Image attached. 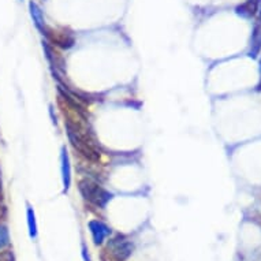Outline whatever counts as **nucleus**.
<instances>
[{
	"instance_id": "obj_8",
	"label": "nucleus",
	"mask_w": 261,
	"mask_h": 261,
	"mask_svg": "<svg viewBox=\"0 0 261 261\" xmlns=\"http://www.w3.org/2000/svg\"><path fill=\"white\" fill-rule=\"evenodd\" d=\"M257 7H258V0H246L244 5L237 9V13L245 18H250L256 14Z\"/></svg>"
},
{
	"instance_id": "obj_5",
	"label": "nucleus",
	"mask_w": 261,
	"mask_h": 261,
	"mask_svg": "<svg viewBox=\"0 0 261 261\" xmlns=\"http://www.w3.org/2000/svg\"><path fill=\"white\" fill-rule=\"evenodd\" d=\"M58 93H59L60 99L64 100V101L67 103V106H69L70 108H73V111L77 112V115L80 116L81 119H84L85 122H88L89 116H88V112H86L85 108L82 107L81 101H78V100L74 97L73 94L70 93L69 90H66L64 88H62L60 85H58Z\"/></svg>"
},
{
	"instance_id": "obj_3",
	"label": "nucleus",
	"mask_w": 261,
	"mask_h": 261,
	"mask_svg": "<svg viewBox=\"0 0 261 261\" xmlns=\"http://www.w3.org/2000/svg\"><path fill=\"white\" fill-rule=\"evenodd\" d=\"M133 244L124 238L123 236H116L115 238L108 241L106 252L111 257L112 261H126L133 253Z\"/></svg>"
},
{
	"instance_id": "obj_11",
	"label": "nucleus",
	"mask_w": 261,
	"mask_h": 261,
	"mask_svg": "<svg viewBox=\"0 0 261 261\" xmlns=\"http://www.w3.org/2000/svg\"><path fill=\"white\" fill-rule=\"evenodd\" d=\"M10 244L9 230L6 226H0V250L5 249Z\"/></svg>"
},
{
	"instance_id": "obj_1",
	"label": "nucleus",
	"mask_w": 261,
	"mask_h": 261,
	"mask_svg": "<svg viewBox=\"0 0 261 261\" xmlns=\"http://www.w3.org/2000/svg\"><path fill=\"white\" fill-rule=\"evenodd\" d=\"M64 127H66V133H67L70 144L73 145L74 149L78 150V153H81L89 162H100L99 150L96 149L93 142H90V140L88 138V134L82 133L81 126H78L77 123L67 119L64 120Z\"/></svg>"
},
{
	"instance_id": "obj_4",
	"label": "nucleus",
	"mask_w": 261,
	"mask_h": 261,
	"mask_svg": "<svg viewBox=\"0 0 261 261\" xmlns=\"http://www.w3.org/2000/svg\"><path fill=\"white\" fill-rule=\"evenodd\" d=\"M43 35L47 37L48 43L52 44V45H56V47L63 48V49H70L75 44L74 36L64 29L54 30L45 26V29L43 30Z\"/></svg>"
},
{
	"instance_id": "obj_9",
	"label": "nucleus",
	"mask_w": 261,
	"mask_h": 261,
	"mask_svg": "<svg viewBox=\"0 0 261 261\" xmlns=\"http://www.w3.org/2000/svg\"><path fill=\"white\" fill-rule=\"evenodd\" d=\"M29 9H30V14H32V17H33V21H35L36 26H37V29L43 33V30L45 29V21H44V17H43V13H41V10L40 7L36 3L33 2H30L29 5Z\"/></svg>"
},
{
	"instance_id": "obj_12",
	"label": "nucleus",
	"mask_w": 261,
	"mask_h": 261,
	"mask_svg": "<svg viewBox=\"0 0 261 261\" xmlns=\"http://www.w3.org/2000/svg\"><path fill=\"white\" fill-rule=\"evenodd\" d=\"M0 261H14L13 254L11 253H3V254H0Z\"/></svg>"
},
{
	"instance_id": "obj_6",
	"label": "nucleus",
	"mask_w": 261,
	"mask_h": 261,
	"mask_svg": "<svg viewBox=\"0 0 261 261\" xmlns=\"http://www.w3.org/2000/svg\"><path fill=\"white\" fill-rule=\"evenodd\" d=\"M88 226H89V231L96 245L103 244L104 240L111 234V228L100 220H90Z\"/></svg>"
},
{
	"instance_id": "obj_7",
	"label": "nucleus",
	"mask_w": 261,
	"mask_h": 261,
	"mask_svg": "<svg viewBox=\"0 0 261 261\" xmlns=\"http://www.w3.org/2000/svg\"><path fill=\"white\" fill-rule=\"evenodd\" d=\"M60 163H62L60 170H62V180H63L64 192H69L70 186H71V164H70V159L66 148H62Z\"/></svg>"
},
{
	"instance_id": "obj_2",
	"label": "nucleus",
	"mask_w": 261,
	"mask_h": 261,
	"mask_svg": "<svg viewBox=\"0 0 261 261\" xmlns=\"http://www.w3.org/2000/svg\"><path fill=\"white\" fill-rule=\"evenodd\" d=\"M78 190L86 202H89L97 208H103V210L114 197L103 186H100L99 184H96L88 178H84L78 182Z\"/></svg>"
},
{
	"instance_id": "obj_10",
	"label": "nucleus",
	"mask_w": 261,
	"mask_h": 261,
	"mask_svg": "<svg viewBox=\"0 0 261 261\" xmlns=\"http://www.w3.org/2000/svg\"><path fill=\"white\" fill-rule=\"evenodd\" d=\"M26 219H28V227H29V236L32 238H36L37 237V222H36L35 211L30 205H28V210H26Z\"/></svg>"
}]
</instances>
